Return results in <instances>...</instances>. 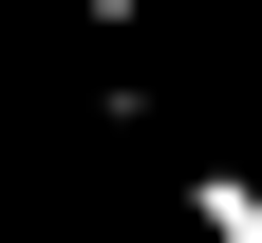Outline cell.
I'll return each mask as SVG.
<instances>
[{
	"mask_svg": "<svg viewBox=\"0 0 262 243\" xmlns=\"http://www.w3.org/2000/svg\"><path fill=\"white\" fill-rule=\"evenodd\" d=\"M187 225H206V243H262V168L206 150V168H187Z\"/></svg>",
	"mask_w": 262,
	"mask_h": 243,
	"instance_id": "cell-1",
	"label": "cell"
},
{
	"mask_svg": "<svg viewBox=\"0 0 262 243\" xmlns=\"http://www.w3.org/2000/svg\"><path fill=\"white\" fill-rule=\"evenodd\" d=\"M75 19H94V38H150V0H75Z\"/></svg>",
	"mask_w": 262,
	"mask_h": 243,
	"instance_id": "cell-2",
	"label": "cell"
}]
</instances>
